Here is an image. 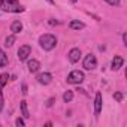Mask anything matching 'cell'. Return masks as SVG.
I'll return each mask as SVG.
<instances>
[{"mask_svg": "<svg viewBox=\"0 0 127 127\" xmlns=\"http://www.w3.org/2000/svg\"><path fill=\"white\" fill-rule=\"evenodd\" d=\"M39 45H40L45 51H51V49L57 45V37H55L54 34H49V33L42 34V36L39 37Z\"/></svg>", "mask_w": 127, "mask_h": 127, "instance_id": "6da1fadb", "label": "cell"}, {"mask_svg": "<svg viewBox=\"0 0 127 127\" xmlns=\"http://www.w3.org/2000/svg\"><path fill=\"white\" fill-rule=\"evenodd\" d=\"M0 8L6 12H15V14L24 11V6L20 5L18 0H3V3L0 5Z\"/></svg>", "mask_w": 127, "mask_h": 127, "instance_id": "7a4b0ae2", "label": "cell"}, {"mask_svg": "<svg viewBox=\"0 0 127 127\" xmlns=\"http://www.w3.org/2000/svg\"><path fill=\"white\" fill-rule=\"evenodd\" d=\"M84 79H85V76H84V72H81V70H72L67 75L69 84H81V82H84Z\"/></svg>", "mask_w": 127, "mask_h": 127, "instance_id": "3957f363", "label": "cell"}, {"mask_svg": "<svg viewBox=\"0 0 127 127\" xmlns=\"http://www.w3.org/2000/svg\"><path fill=\"white\" fill-rule=\"evenodd\" d=\"M84 69L85 70H93L96 66H97V60H96V55H93V54H87L85 55V58H84Z\"/></svg>", "mask_w": 127, "mask_h": 127, "instance_id": "277c9868", "label": "cell"}, {"mask_svg": "<svg viewBox=\"0 0 127 127\" xmlns=\"http://www.w3.org/2000/svg\"><path fill=\"white\" fill-rule=\"evenodd\" d=\"M30 52H32V46L30 45H23L18 49V58L20 60H27V57L30 55Z\"/></svg>", "mask_w": 127, "mask_h": 127, "instance_id": "5b68a950", "label": "cell"}, {"mask_svg": "<svg viewBox=\"0 0 127 127\" xmlns=\"http://www.w3.org/2000/svg\"><path fill=\"white\" fill-rule=\"evenodd\" d=\"M36 79H37L39 84H42V85H48V84L52 81V75L48 73V72H43V73H39Z\"/></svg>", "mask_w": 127, "mask_h": 127, "instance_id": "8992f818", "label": "cell"}, {"mask_svg": "<svg viewBox=\"0 0 127 127\" xmlns=\"http://www.w3.org/2000/svg\"><path fill=\"white\" fill-rule=\"evenodd\" d=\"M69 61L70 63H76V61H79V58H81V49L79 48H72L70 51H69Z\"/></svg>", "mask_w": 127, "mask_h": 127, "instance_id": "52a82bcc", "label": "cell"}, {"mask_svg": "<svg viewBox=\"0 0 127 127\" xmlns=\"http://www.w3.org/2000/svg\"><path fill=\"white\" fill-rule=\"evenodd\" d=\"M100 111H102V94L96 93V99H94V114H96V117L100 114Z\"/></svg>", "mask_w": 127, "mask_h": 127, "instance_id": "ba28073f", "label": "cell"}, {"mask_svg": "<svg viewBox=\"0 0 127 127\" xmlns=\"http://www.w3.org/2000/svg\"><path fill=\"white\" fill-rule=\"evenodd\" d=\"M27 67H29V70H30L32 73H34V72H37V70H39V67H40V63H39L37 60L32 58V60H29V63H27Z\"/></svg>", "mask_w": 127, "mask_h": 127, "instance_id": "9c48e42d", "label": "cell"}, {"mask_svg": "<svg viewBox=\"0 0 127 127\" xmlns=\"http://www.w3.org/2000/svg\"><path fill=\"white\" fill-rule=\"evenodd\" d=\"M123 63H124V60L120 57V55H115L114 57V60H112V64H111V69L112 70H118L121 66H123Z\"/></svg>", "mask_w": 127, "mask_h": 127, "instance_id": "30bf717a", "label": "cell"}, {"mask_svg": "<svg viewBox=\"0 0 127 127\" xmlns=\"http://www.w3.org/2000/svg\"><path fill=\"white\" fill-rule=\"evenodd\" d=\"M21 30H23V24H21V21H14V23L11 24V32H12L14 34H18Z\"/></svg>", "mask_w": 127, "mask_h": 127, "instance_id": "8fae6325", "label": "cell"}, {"mask_svg": "<svg viewBox=\"0 0 127 127\" xmlns=\"http://www.w3.org/2000/svg\"><path fill=\"white\" fill-rule=\"evenodd\" d=\"M69 27H70L72 30H82L85 26H84V23H81V21H78V20H73V21H70Z\"/></svg>", "mask_w": 127, "mask_h": 127, "instance_id": "7c38bea8", "label": "cell"}, {"mask_svg": "<svg viewBox=\"0 0 127 127\" xmlns=\"http://www.w3.org/2000/svg\"><path fill=\"white\" fill-rule=\"evenodd\" d=\"M20 106H21L23 117H24V118H29V117H30V112H29V108H27V102H26V100L20 102Z\"/></svg>", "mask_w": 127, "mask_h": 127, "instance_id": "4fadbf2b", "label": "cell"}, {"mask_svg": "<svg viewBox=\"0 0 127 127\" xmlns=\"http://www.w3.org/2000/svg\"><path fill=\"white\" fill-rule=\"evenodd\" d=\"M8 64V55L5 54L3 49H0V67H5Z\"/></svg>", "mask_w": 127, "mask_h": 127, "instance_id": "5bb4252c", "label": "cell"}, {"mask_svg": "<svg viewBox=\"0 0 127 127\" xmlns=\"http://www.w3.org/2000/svg\"><path fill=\"white\" fill-rule=\"evenodd\" d=\"M8 79H9V75L8 73H2V75H0V88H3L8 84Z\"/></svg>", "mask_w": 127, "mask_h": 127, "instance_id": "9a60e30c", "label": "cell"}, {"mask_svg": "<svg viewBox=\"0 0 127 127\" xmlns=\"http://www.w3.org/2000/svg\"><path fill=\"white\" fill-rule=\"evenodd\" d=\"M72 99H73V91H70V90H67L64 94H63V100H64L66 103H69Z\"/></svg>", "mask_w": 127, "mask_h": 127, "instance_id": "2e32d148", "label": "cell"}, {"mask_svg": "<svg viewBox=\"0 0 127 127\" xmlns=\"http://www.w3.org/2000/svg\"><path fill=\"white\" fill-rule=\"evenodd\" d=\"M14 43H15V34L8 36V37H6V40H5V45H6V46H12Z\"/></svg>", "mask_w": 127, "mask_h": 127, "instance_id": "e0dca14e", "label": "cell"}, {"mask_svg": "<svg viewBox=\"0 0 127 127\" xmlns=\"http://www.w3.org/2000/svg\"><path fill=\"white\" fill-rule=\"evenodd\" d=\"M3 106H5V99H3V93H2V88H0V112L3 111Z\"/></svg>", "mask_w": 127, "mask_h": 127, "instance_id": "ac0fdd59", "label": "cell"}, {"mask_svg": "<svg viewBox=\"0 0 127 127\" xmlns=\"http://www.w3.org/2000/svg\"><path fill=\"white\" fill-rule=\"evenodd\" d=\"M114 99H115L117 102H121V100H123V93H115V94H114Z\"/></svg>", "mask_w": 127, "mask_h": 127, "instance_id": "d6986e66", "label": "cell"}, {"mask_svg": "<svg viewBox=\"0 0 127 127\" xmlns=\"http://www.w3.org/2000/svg\"><path fill=\"white\" fill-rule=\"evenodd\" d=\"M106 2H108L111 6H118V5H120V0H106Z\"/></svg>", "mask_w": 127, "mask_h": 127, "instance_id": "ffe728a7", "label": "cell"}, {"mask_svg": "<svg viewBox=\"0 0 127 127\" xmlns=\"http://www.w3.org/2000/svg\"><path fill=\"white\" fill-rule=\"evenodd\" d=\"M15 124H17L18 127H20V126H21V127H23V126H26V123H24V120H23V118H17Z\"/></svg>", "mask_w": 127, "mask_h": 127, "instance_id": "44dd1931", "label": "cell"}, {"mask_svg": "<svg viewBox=\"0 0 127 127\" xmlns=\"http://www.w3.org/2000/svg\"><path fill=\"white\" fill-rule=\"evenodd\" d=\"M21 93H23L24 96H26V94L29 93V91H27V85H26V84H23V91H21Z\"/></svg>", "mask_w": 127, "mask_h": 127, "instance_id": "7402d4cb", "label": "cell"}, {"mask_svg": "<svg viewBox=\"0 0 127 127\" xmlns=\"http://www.w3.org/2000/svg\"><path fill=\"white\" fill-rule=\"evenodd\" d=\"M123 43L127 45V34H126V33H123Z\"/></svg>", "mask_w": 127, "mask_h": 127, "instance_id": "603a6c76", "label": "cell"}, {"mask_svg": "<svg viewBox=\"0 0 127 127\" xmlns=\"http://www.w3.org/2000/svg\"><path fill=\"white\" fill-rule=\"evenodd\" d=\"M54 100H55L54 97H52V99H49V100H48V103H46V106H52V103H54Z\"/></svg>", "mask_w": 127, "mask_h": 127, "instance_id": "cb8c5ba5", "label": "cell"}, {"mask_svg": "<svg viewBox=\"0 0 127 127\" xmlns=\"http://www.w3.org/2000/svg\"><path fill=\"white\" fill-rule=\"evenodd\" d=\"M49 24H51V26H54V24H58V21H54V20H51V21H49Z\"/></svg>", "mask_w": 127, "mask_h": 127, "instance_id": "d4e9b609", "label": "cell"}, {"mask_svg": "<svg viewBox=\"0 0 127 127\" xmlns=\"http://www.w3.org/2000/svg\"><path fill=\"white\" fill-rule=\"evenodd\" d=\"M48 2H49V3H51V5H54V0H48Z\"/></svg>", "mask_w": 127, "mask_h": 127, "instance_id": "484cf974", "label": "cell"}, {"mask_svg": "<svg viewBox=\"0 0 127 127\" xmlns=\"http://www.w3.org/2000/svg\"><path fill=\"white\" fill-rule=\"evenodd\" d=\"M70 2H72V3H76V2H78V0H70Z\"/></svg>", "mask_w": 127, "mask_h": 127, "instance_id": "4316f807", "label": "cell"}, {"mask_svg": "<svg viewBox=\"0 0 127 127\" xmlns=\"http://www.w3.org/2000/svg\"><path fill=\"white\" fill-rule=\"evenodd\" d=\"M2 3H3V0H0V5H2Z\"/></svg>", "mask_w": 127, "mask_h": 127, "instance_id": "83f0119b", "label": "cell"}]
</instances>
